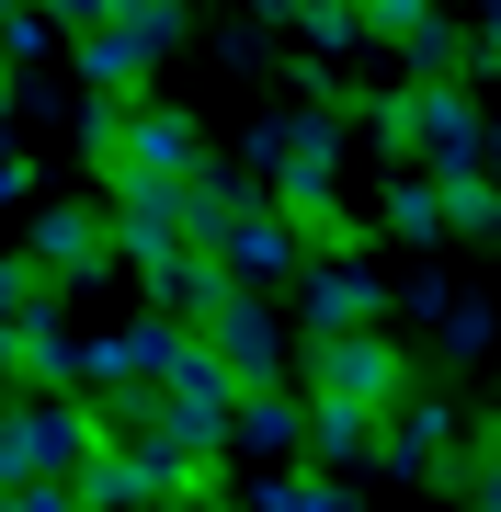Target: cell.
Wrapping results in <instances>:
<instances>
[{
  "label": "cell",
  "instance_id": "6da1fadb",
  "mask_svg": "<svg viewBox=\"0 0 501 512\" xmlns=\"http://www.w3.org/2000/svg\"><path fill=\"white\" fill-rule=\"evenodd\" d=\"M194 342H205V353H217V365H228V376H240V387H262V376H274V308H262V296H251V285H228V296H217V308H205V319H194Z\"/></svg>",
  "mask_w": 501,
  "mask_h": 512
},
{
  "label": "cell",
  "instance_id": "7a4b0ae2",
  "mask_svg": "<svg viewBox=\"0 0 501 512\" xmlns=\"http://www.w3.org/2000/svg\"><path fill=\"white\" fill-rule=\"evenodd\" d=\"M319 387L353 410H388V387H399V353L388 342H319Z\"/></svg>",
  "mask_w": 501,
  "mask_h": 512
},
{
  "label": "cell",
  "instance_id": "3957f363",
  "mask_svg": "<svg viewBox=\"0 0 501 512\" xmlns=\"http://www.w3.org/2000/svg\"><path fill=\"white\" fill-rule=\"evenodd\" d=\"M262 160H274L285 205H319V194H331V126H308V114H297V126H274V137H262Z\"/></svg>",
  "mask_w": 501,
  "mask_h": 512
},
{
  "label": "cell",
  "instance_id": "277c9868",
  "mask_svg": "<svg viewBox=\"0 0 501 512\" xmlns=\"http://www.w3.org/2000/svg\"><path fill=\"white\" fill-rule=\"evenodd\" d=\"M365 319H376V285L365 274H319V296H308V330H319V342H353Z\"/></svg>",
  "mask_w": 501,
  "mask_h": 512
},
{
  "label": "cell",
  "instance_id": "5b68a950",
  "mask_svg": "<svg viewBox=\"0 0 501 512\" xmlns=\"http://www.w3.org/2000/svg\"><path fill=\"white\" fill-rule=\"evenodd\" d=\"M308 444H319L331 467H353V456L376 444V410H353V399H319V410H308Z\"/></svg>",
  "mask_w": 501,
  "mask_h": 512
},
{
  "label": "cell",
  "instance_id": "8992f818",
  "mask_svg": "<svg viewBox=\"0 0 501 512\" xmlns=\"http://www.w3.org/2000/svg\"><path fill=\"white\" fill-rule=\"evenodd\" d=\"M103 239H114V228H103V217H80V205H69V217H46V239H35V251L57 262V274H69V262H103Z\"/></svg>",
  "mask_w": 501,
  "mask_h": 512
},
{
  "label": "cell",
  "instance_id": "52a82bcc",
  "mask_svg": "<svg viewBox=\"0 0 501 512\" xmlns=\"http://www.w3.org/2000/svg\"><path fill=\"white\" fill-rule=\"evenodd\" d=\"M433 194H445V183H399V194H388V228L433 239V228H445V205H433Z\"/></svg>",
  "mask_w": 501,
  "mask_h": 512
},
{
  "label": "cell",
  "instance_id": "ba28073f",
  "mask_svg": "<svg viewBox=\"0 0 501 512\" xmlns=\"http://www.w3.org/2000/svg\"><path fill=\"white\" fill-rule=\"evenodd\" d=\"M262 512H353V501H342V490H319V478H297V467H285L274 490H262Z\"/></svg>",
  "mask_w": 501,
  "mask_h": 512
},
{
  "label": "cell",
  "instance_id": "9c48e42d",
  "mask_svg": "<svg viewBox=\"0 0 501 512\" xmlns=\"http://www.w3.org/2000/svg\"><path fill=\"white\" fill-rule=\"evenodd\" d=\"M479 478V512H501V444H490V467H467Z\"/></svg>",
  "mask_w": 501,
  "mask_h": 512
},
{
  "label": "cell",
  "instance_id": "30bf717a",
  "mask_svg": "<svg viewBox=\"0 0 501 512\" xmlns=\"http://www.w3.org/2000/svg\"><path fill=\"white\" fill-rule=\"evenodd\" d=\"M0 92H12V69H0Z\"/></svg>",
  "mask_w": 501,
  "mask_h": 512
}]
</instances>
